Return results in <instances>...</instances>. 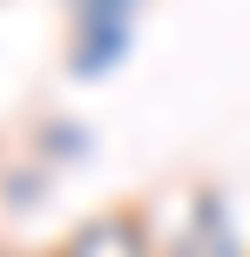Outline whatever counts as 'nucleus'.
I'll return each mask as SVG.
<instances>
[{"instance_id": "nucleus-2", "label": "nucleus", "mask_w": 250, "mask_h": 257, "mask_svg": "<svg viewBox=\"0 0 250 257\" xmlns=\"http://www.w3.org/2000/svg\"><path fill=\"white\" fill-rule=\"evenodd\" d=\"M48 257H162L149 203H102L68 223V237Z\"/></svg>"}, {"instance_id": "nucleus-7", "label": "nucleus", "mask_w": 250, "mask_h": 257, "mask_svg": "<svg viewBox=\"0 0 250 257\" xmlns=\"http://www.w3.org/2000/svg\"><path fill=\"white\" fill-rule=\"evenodd\" d=\"M0 257H34V250H21V244H0Z\"/></svg>"}, {"instance_id": "nucleus-4", "label": "nucleus", "mask_w": 250, "mask_h": 257, "mask_svg": "<svg viewBox=\"0 0 250 257\" xmlns=\"http://www.w3.org/2000/svg\"><path fill=\"white\" fill-rule=\"evenodd\" d=\"M88 149H95V136H88L81 122H68V115H54V122H41V128H34V163H48V169L81 163Z\"/></svg>"}, {"instance_id": "nucleus-3", "label": "nucleus", "mask_w": 250, "mask_h": 257, "mask_svg": "<svg viewBox=\"0 0 250 257\" xmlns=\"http://www.w3.org/2000/svg\"><path fill=\"white\" fill-rule=\"evenodd\" d=\"M135 48V14H108V7H88V14H68V75L75 81H102L129 61Z\"/></svg>"}, {"instance_id": "nucleus-6", "label": "nucleus", "mask_w": 250, "mask_h": 257, "mask_svg": "<svg viewBox=\"0 0 250 257\" xmlns=\"http://www.w3.org/2000/svg\"><path fill=\"white\" fill-rule=\"evenodd\" d=\"M88 7H108V14H142V0H68V14H88Z\"/></svg>"}, {"instance_id": "nucleus-1", "label": "nucleus", "mask_w": 250, "mask_h": 257, "mask_svg": "<svg viewBox=\"0 0 250 257\" xmlns=\"http://www.w3.org/2000/svg\"><path fill=\"white\" fill-rule=\"evenodd\" d=\"M169 203H176V223H162L156 210H149L162 257H250V237H243L237 210H230V196L216 190V183H189Z\"/></svg>"}, {"instance_id": "nucleus-5", "label": "nucleus", "mask_w": 250, "mask_h": 257, "mask_svg": "<svg viewBox=\"0 0 250 257\" xmlns=\"http://www.w3.org/2000/svg\"><path fill=\"white\" fill-rule=\"evenodd\" d=\"M7 190H0V203L7 210H34V203H48V163H21V169H7Z\"/></svg>"}]
</instances>
